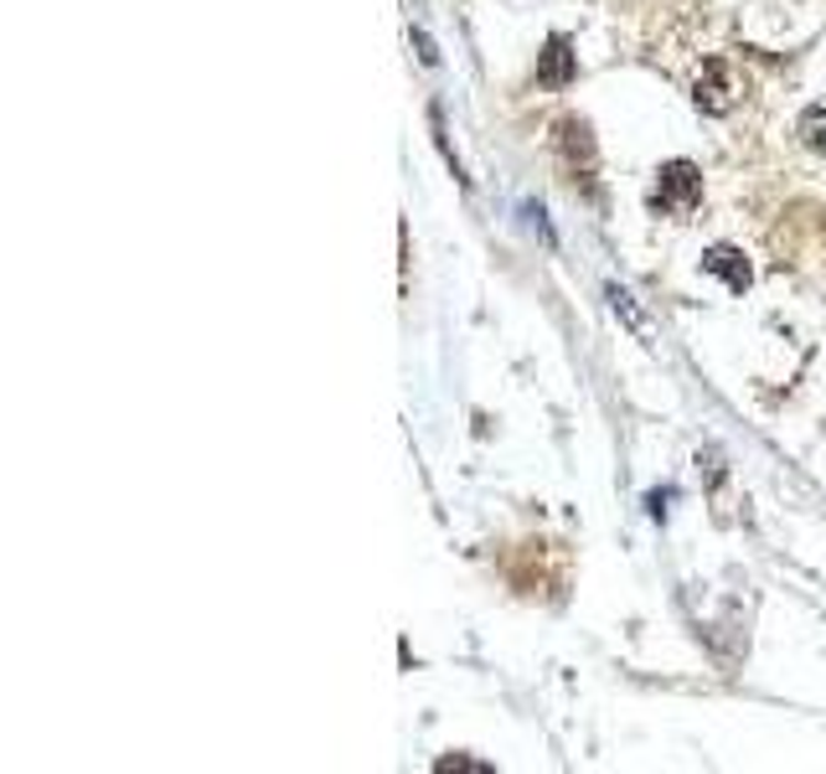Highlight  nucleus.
Instances as JSON below:
<instances>
[{"mask_svg":"<svg viewBox=\"0 0 826 774\" xmlns=\"http://www.w3.org/2000/svg\"><path fill=\"white\" fill-rule=\"evenodd\" d=\"M697 202H703V176H697L692 161H672V166L657 170V186H651V207H657V212L687 218Z\"/></svg>","mask_w":826,"mask_h":774,"instance_id":"obj_1","label":"nucleus"},{"mask_svg":"<svg viewBox=\"0 0 826 774\" xmlns=\"http://www.w3.org/2000/svg\"><path fill=\"white\" fill-rule=\"evenodd\" d=\"M692 99H697V109H703V114H728V109L739 103V84H734V68H728L724 57H708V63H703Z\"/></svg>","mask_w":826,"mask_h":774,"instance_id":"obj_2","label":"nucleus"},{"mask_svg":"<svg viewBox=\"0 0 826 774\" xmlns=\"http://www.w3.org/2000/svg\"><path fill=\"white\" fill-rule=\"evenodd\" d=\"M703 269L708 274H718V279H724L728 289H749V279H755V269H749V258H744L739 248H734V243H713L708 253H703Z\"/></svg>","mask_w":826,"mask_h":774,"instance_id":"obj_3","label":"nucleus"},{"mask_svg":"<svg viewBox=\"0 0 826 774\" xmlns=\"http://www.w3.org/2000/svg\"><path fill=\"white\" fill-rule=\"evenodd\" d=\"M574 73H579V57L569 52L563 36H553V42L542 47V57H538V84L542 88H563V84H574Z\"/></svg>","mask_w":826,"mask_h":774,"instance_id":"obj_4","label":"nucleus"},{"mask_svg":"<svg viewBox=\"0 0 826 774\" xmlns=\"http://www.w3.org/2000/svg\"><path fill=\"white\" fill-rule=\"evenodd\" d=\"M558 135H563V151H569V161H594V140H590V124H579V119H563L558 124Z\"/></svg>","mask_w":826,"mask_h":774,"instance_id":"obj_5","label":"nucleus"},{"mask_svg":"<svg viewBox=\"0 0 826 774\" xmlns=\"http://www.w3.org/2000/svg\"><path fill=\"white\" fill-rule=\"evenodd\" d=\"M795 135H801V145L816 155H826V109H806L801 114V124H795Z\"/></svg>","mask_w":826,"mask_h":774,"instance_id":"obj_6","label":"nucleus"}]
</instances>
